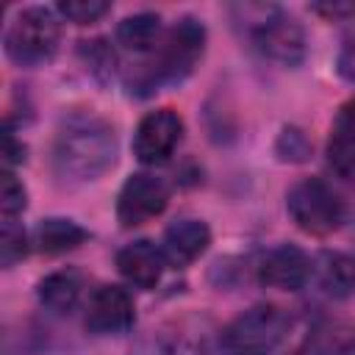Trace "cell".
I'll return each mask as SVG.
<instances>
[{
	"label": "cell",
	"mask_w": 355,
	"mask_h": 355,
	"mask_svg": "<svg viewBox=\"0 0 355 355\" xmlns=\"http://www.w3.org/2000/svg\"><path fill=\"white\" fill-rule=\"evenodd\" d=\"M128 355H208V327L202 319H169L141 333Z\"/></svg>",
	"instance_id": "obj_6"
},
{
	"label": "cell",
	"mask_w": 355,
	"mask_h": 355,
	"mask_svg": "<svg viewBox=\"0 0 355 355\" xmlns=\"http://www.w3.org/2000/svg\"><path fill=\"white\" fill-rule=\"evenodd\" d=\"M208 244H211V227L202 219L183 216L164 230L161 250L172 266H189L208 250Z\"/></svg>",
	"instance_id": "obj_13"
},
{
	"label": "cell",
	"mask_w": 355,
	"mask_h": 355,
	"mask_svg": "<svg viewBox=\"0 0 355 355\" xmlns=\"http://www.w3.org/2000/svg\"><path fill=\"white\" fill-rule=\"evenodd\" d=\"M28 205V191L22 186V180L6 169L3 172V183H0V211H3V219H17Z\"/></svg>",
	"instance_id": "obj_22"
},
{
	"label": "cell",
	"mask_w": 355,
	"mask_h": 355,
	"mask_svg": "<svg viewBox=\"0 0 355 355\" xmlns=\"http://www.w3.org/2000/svg\"><path fill=\"white\" fill-rule=\"evenodd\" d=\"M61 28L50 8L28 6L17 11V17L6 28V53L19 67H39L50 61L58 50Z\"/></svg>",
	"instance_id": "obj_4"
},
{
	"label": "cell",
	"mask_w": 355,
	"mask_h": 355,
	"mask_svg": "<svg viewBox=\"0 0 355 355\" xmlns=\"http://www.w3.org/2000/svg\"><path fill=\"white\" fill-rule=\"evenodd\" d=\"M286 211L294 225L311 236H330L344 222V202L322 178L294 183L286 194Z\"/></svg>",
	"instance_id": "obj_5"
},
{
	"label": "cell",
	"mask_w": 355,
	"mask_h": 355,
	"mask_svg": "<svg viewBox=\"0 0 355 355\" xmlns=\"http://www.w3.org/2000/svg\"><path fill=\"white\" fill-rule=\"evenodd\" d=\"M336 69L338 75L355 86V36L344 42V47L338 50V58H336Z\"/></svg>",
	"instance_id": "obj_24"
},
{
	"label": "cell",
	"mask_w": 355,
	"mask_h": 355,
	"mask_svg": "<svg viewBox=\"0 0 355 355\" xmlns=\"http://www.w3.org/2000/svg\"><path fill=\"white\" fill-rule=\"evenodd\" d=\"M86 69L97 78V80H111L116 75V53L114 47L105 42V39H89V42H80L78 47Z\"/></svg>",
	"instance_id": "obj_19"
},
{
	"label": "cell",
	"mask_w": 355,
	"mask_h": 355,
	"mask_svg": "<svg viewBox=\"0 0 355 355\" xmlns=\"http://www.w3.org/2000/svg\"><path fill=\"white\" fill-rule=\"evenodd\" d=\"M311 150H313V144L305 136V130H300V128H283L280 136H277V141H275L277 158L280 161H291V164L308 161L311 158Z\"/></svg>",
	"instance_id": "obj_20"
},
{
	"label": "cell",
	"mask_w": 355,
	"mask_h": 355,
	"mask_svg": "<svg viewBox=\"0 0 355 355\" xmlns=\"http://www.w3.org/2000/svg\"><path fill=\"white\" fill-rule=\"evenodd\" d=\"M89 239V230L80 227L75 219H64V216H50L42 219L36 227V247L47 255H58L67 250L80 247Z\"/></svg>",
	"instance_id": "obj_18"
},
{
	"label": "cell",
	"mask_w": 355,
	"mask_h": 355,
	"mask_svg": "<svg viewBox=\"0 0 355 355\" xmlns=\"http://www.w3.org/2000/svg\"><path fill=\"white\" fill-rule=\"evenodd\" d=\"M291 313L280 305H252L222 330V349L227 355H272L288 336Z\"/></svg>",
	"instance_id": "obj_3"
},
{
	"label": "cell",
	"mask_w": 355,
	"mask_h": 355,
	"mask_svg": "<svg viewBox=\"0 0 355 355\" xmlns=\"http://www.w3.org/2000/svg\"><path fill=\"white\" fill-rule=\"evenodd\" d=\"M202 50H205V25L194 17L178 19L164 33V42L158 44V50L150 53L153 58L139 64L136 72L128 75L130 94L147 97L166 83H180L202 58Z\"/></svg>",
	"instance_id": "obj_2"
},
{
	"label": "cell",
	"mask_w": 355,
	"mask_h": 355,
	"mask_svg": "<svg viewBox=\"0 0 355 355\" xmlns=\"http://www.w3.org/2000/svg\"><path fill=\"white\" fill-rule=\"evenodd\" d=\"M133 300L119 286H100L92 291L86 305V327L97 336H116L130 330L136 313Z\"/></svg>",
	"instance_id": "obj_10"
},
{
	"label": "cell",
	"mask_w": 355,
	"mask_h": 355,
	"mask_svg": "<svg viewBox=\"0 0 355 355\" xmlns=\"http://www.w3.org/2000/svg\"><path fill=\"white\" fill-rule=\"evenodd\" d=\"M252 42H255V47H258L266 58H272V61H277V64H283V67H297V64H302V61H305V53H308V42H305L302 25H300L291 14H286L283 8H277V11L252 33Z\"/></svg>",
	"instance_id": "obj_9"
},
{
	"label": "cell",
	"mask_w": 355,
	"mask_h": 355,
	"mask_svg": "<svg viewBox=\"0 0 355 355\" xmlns=\"http://www.w3.org/2000/svg\"><path fill=\"white\" fill-rule=\"evenodd\" d=\"M311 275L316 277V286L333 300H347L355 294V255L349 252L324 250L311 263Z\"/></svg>",
	"instance_id": "obj_15"
},
{
	"label": "cell",
	"mask_w": 355,
	"mask_h": 355,
	"mask_svg": "<svg viewBox=\"0 0 355 355\" xmlns=\"http://www.w3.org/2000/svg\"><path fill=\"white\" fill-rule=\"evenodd\" d=\"M327 164L338 178L355 183V100L341 105L330 125Z\"/></svg>",
	"instance_id": "obj_14"
},
{
	"label": "cell",
	"mask_w": 355,
	"mask_h": 355,
	"mask_svg": "<svg viewBox=\"0 0 355 355\" xmlns=\"http://www.w3.org/2000/svg\"><path fill=\"white\" fill-rule=\"evenodd\" d=\"M164 263H166L164 250L155 247L150 239L130 241V244H125L116 252V269H119V275L130 286L144 288V291H150V288L158 286V280L164 275Z\"/></svg>",
	"instance_id": "obj_12"
},
{
	"label": "cell",
	"mask_w": 355,
	"mask_h": 355,
	"mask_svg": "<svg viewBox=\"0 0 355 355\" xmlns=\"http://www.w3.org/2000/svg\"><path fill=\"white\" fill-rule=\"evenodd\" d=\"M22 153H25V147H22V144H17L11 133H6V169H8L11 164H17V161H22V158H25Z\"/></svg>",
	"instance_id": "obj_26"
},
{
	"label": "cell",
	"mask_w": 355,
	"mask_h": 355,
	"mask_svg": "<svg viewBox=\"0 0 355 355\" xmlns=\"http://www.w3.org/2000/svg\"><path fill=\"white\" fill-rule=\"evenodd\" d=\"M183 139V119L172 108H155L141 116L133 133V155L141 164H164Z\"/></svg>",
	"instance_id": "obj_7"
},
{
	"label": "cell",
	"mask_w": 355,
	"mask_h": 355,
	"mask_svg": "<svg viewBox=\"0 0 355 355\" xmlns=\"http://www.w3.org/2000/svg\"><path fill=\"white\" fill-rule=\"evenodd\" d=\"M164 25L158 14L141 11V14H130L116 25V42L133 53L150 55L158 50V44L164 42Z\"/></svg>",
	"instance_id": "obj_16"
},
{
	"label": "cell",
	"mask_w": 355,
	"mask_h": 355,
	"mask_svg": "<svg viewBox=\"0 0 355 355\" xmlns=\"http://www.w3.org/2000/svg\"><path fill=\"white\" fill-rule=\"evenodd\" d=\"M28 252V233L22 230V225H17V219H3V230H0V261L3 266H14L17 261H22Z\"/></svg>",
	"instance_id": "obj_21"
},
{
	"label": "cell",
	"mask_w": 355,
	"mask_h": 355,
	"mask_svg": "<svg viewBox=\"0 0 355 355\" xmlns=\"http://www.w3.org/2000/svg\"><path fill=\"white\" fill-rule=\"evenodd\" d=\"M166 200H169V189L161 178H155L150 172H136L119 189L116 219L125 227H139V225L150 222L153 216H158L166 208Z\"/></svg>",
	"instance_id": "obj_8"
},
{
	"label": "cell",
	"mask_w": 355,
	"mask_h": 355,
	"mask_svg": "<svg viewBox=\"0 0 355 355\" xmlns=\"http://www.w3.org/2000/svg\"><path fill=\"white\" fill-rule=\"evenodd\" d=\"M108 8L111 3L105 0H61L55 11L75 25H89V22H97Z\"/></svg>",
	"instance_id": "obj_23"
},
{
	"label": "cell",
	"mask_w": 355,
	"mask_h": 355,
	"mask_svg": "<svg viewBox=\"0 0 355 355\" xmlns=\"http://www.w3.org/2000/svg\"><path fill=\"white\" fill-rule=\"evenodd\" d=\"M116 133L108 119L92 111H72L58 122L53 166L67 180H97L116 164Z\"/></svg>",
	"instance_id": "obj_1"
},
{
	"label": "cell",
	"mask_w": 355,
	"mask_h": 355,
	"mask_svg": "<svg viewBox=\"0 0 355 355\" xmlns=\"http://www.w3.org/2000/svg\"><path fill=\"white\" fill-rule=\"evenodd\" d=\"M311 8L322 17H327V19H341L347 14H355V3H316Z\"/></svg>",
	"instance_id": "obj_25"
},
{
	"label": "cell",
	"mask_w": 355,
	"mask_h": 355,
	"mask_svg": "<svg viewBox=\"0 0 355 355\" xmlns=\"http://www.w3.org/2000/svg\"><path fill=\"white\" fill-rule=\"evenodd\" d=\"M311 277V261L297 244H280L258 263V280L277 291H300Z\"/></svg>",
	"instance_id": "obj_11"
},
{
	"label": "cell",
	"mask_w": 355,
	"mask_h": 355,
	"mask_svg": "<svg viewBox=\"0 0 355 355\" xmlns=\"http://www.w3.org/2000/svg\"><path fill=\"white\" fill-rule=\"evenodd\" d=\"M83 291L80 272L58 269L39 280V302L53 313H72Z\"/></svg>",
	"instance_id": "obj_17"
}]
</instances>
